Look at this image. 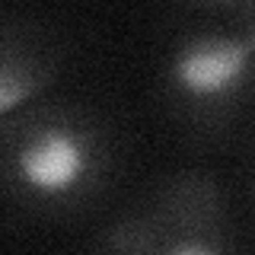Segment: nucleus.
Masks as SVG:
<instances>
[{"label": "nucleus", "mask_w": 255, "mask_h": 255, "mask_svg": "<svg viewBox=\"0 0 255 255\" xmlns=\"http://www.w3.org/2000/svg\"><path fill=\"white\" fill-rule=\"evenodd\" d=\"M201 10L207 16H217V19L230 22V26L243 29L246 35L255 38V0H243V3H233V0L230 3H207Z\"/></svg>", "instance_id": "5"}, {"label": "nucleus", "mask_w": 255, "mask_h": 255, "mask_svg": "<svg viewBox=\"0 0 255 255\" xmlns=\"http://www.w3.org/2000/svg\"><path fill=\"white\" fill-rule=\"evenodd\" d=\"M64 61V38L45 16L22 6H0V122L45 99Z\"/></svg>", "instance_id": "4"}, {"label": "nucleus", "mask_w": 255, "mask_h": 255, "mask_svg": "<svg viewBox=\"0 0 255 255\" xmlns=\"http://www.w3.org/2000/svg\"><path fill=\"white\" fill-rule=\"evenodd\" d=\"M93 255H236L227 198L201 169L163 175L102 230Z\"/></svg>", "instance_id": "3"}, {"label": "nucleus", "mask_w": 255, "mask_h": 255, "mask_svg": "<svg viewBox=\"0 0 255 255\" xmlns=\"http://www.w3.org/2000/svg\"><path fill=\"white\" fill-rule=\"evenodd\" d=\"M252 188H255V156H252Z\"/></svg>", "instance_id": "6"}, {"label": "nucleus", "mask_w": 255, "mask_h": 255, "mask_svg": "<svg viewBox=\"0 0 255 255\" xmlns=\"http://www.w3.org/2000/svg\"><path fill=\"white\" fill-rule=\"evenodd\" d=\"M115 169V128L90 102L45 96L0 122V195L29 217L90 214Z\"/></svg>", "instance_id": "1"}, {"label": "nucleus", "mask_w": 255, "mask_h": 255, "mask_svg": "<svg viewBox=\"0 0 255 255\" xmlns=\"http://www.w3.org/2000/svg\"><path fill=\"white\" fill-rule=\"evenodd\" d=\"M255 96V38L211 16L182 29L159 64V99L188 137L227 134Z\"/></svg>", "instance_id": "2"}]
</instances>
